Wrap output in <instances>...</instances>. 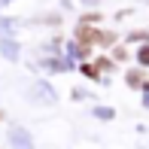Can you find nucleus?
<instances>
[{"mask_svg": "<svg viewBox=\"0 0 149 149\" xmlns=\"http://www.w3.org/2000/svg\"><path fill=\"white\" fill-rule=\"evenodd\" d=\"M140 61H143V64H149V46H143V49H140Z\"/></svg>", "mask_w": 149, "mask_h": 149, "instance_id": "2", "label": "nucleus"}, {"mask_svg": "<svg viewBox=\"0 0 149 149\" xmlns=\"http://www.w3.org/2000/svg\"><path fill=\"white\" fill-rule=\"evenodd\" d=\"M100 33L97 31H91L88 24H82V28H79V40H82V43H91V40H97Z\"/></svg>", "mask_w": 149, "mask_h": 149, "instance_id": "1", "label": "nucleus"}, {"mask_svg": "<svg viewBox=\"0 0 149 149\" xmlns=\"http://www.w3.org/2000/svg\"><path fill=\"white\" fill-rule=\"evenodd\" d=\"M0 119H3V113H0Z\"/></svg>", "mask_w": 149, "mask_h": 149, "instance_id": "3", "label": "nucleus"}]
</instances>
